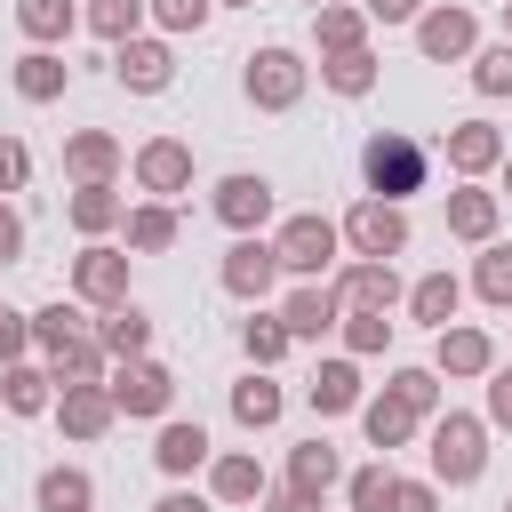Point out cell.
<instances>
[{
  "label": "cell",
  "instance_id": "obj_1",
  "mask_svg": "<svg viewBox=\"0 0 512 512\" xmlns=\"http://www.w3.org/2000/svg\"><path fill=\"white\" fill-rule=\"evenodd\" d=\"M360 176H368V200H408V192H424V176H432V160H424V144L408 136V128H376L368 144H360Z\"/></svg>",
  "mask_w": 512,
  "mask_h": 512
},
{
  "label": "cell",
  "instance_id": "obj_2",
  "mask_svg": "<svg viewBox=\"0 0 512 512\" xmlns=\"http://www.w3.org/2000/svg\"><path fill=\"white\" fill-rule=\"evenodd\" d=\"M480 472H488V416H464V408L432 416V480L472 488Z\"/></svg>",
  "mask_w": 512,
  "mask_h": 512
},
{
  "label": "cell",
  "instance_id": "obj_3",
  "mask_svg": "<svg viewBox=\"0 0 512 512\" xmlns=\"http://www.w3.org/2000/svg\"><path fill=\"white\" fill-rule=\"evenodd\" d=\"M336 232H344V240H352V256H368V264H392V256L408 248V216H400L392 200H360Z\"/></svg>",
  "mask_w": 512,
  "mask_h": 512
},
{
  "label": "cell",
  "instance_id": "obj_4",
  "mask_svg": "<svg viewBox=\"0 0 512 512\" xmlns=\"http://www.w3.org/2000/svg\"><path fill=\"white\" fill-rule=\"evenodd\" d=\"M72 296H80V304L120 312V304H128V256H120V248H104V240H96V248H80V256H72Z\"/></svg>",
  "mask_w": 512,
  "mask_h": 512
},
{
  "label": "cell",
  "instance_id": "obj_5",
  "mask_svg": "<svg viewBox=\"0 0 512 512\" xmlns=\"http://www.w3.org/2000/svg\"><path fill=\"white\" fill-rule=\"evenodd\" d=\"M104 392H112V408H120V416H168L176 376H168L160 360H120V376H112Z\"/></svg>",
  "mask_w": 512,
  "mask_h": 512
},
{
  "label": "cell",
  "instance_id": "obj_6",
  "mask_svg": "<svg viewBox=\"0 0 512 512\" xmlns=\"http://www.w3.org/2000/svg\"><path fill=\"white\" fill-rule=\"evenodd\" d=\"M296 96H304V64H296V48H256V56H248V104L288 112Z\"/></svg>",
  "mask_w": 512,
  "mask_h": 512
},
{
  "label": "cell",
  "instance_id": "obj_7",
  "mask_svg": "<svg viewBox=\"0 0 512 512\" xmlns=\"http://www.w3.org/2000/svg\"><path fill=\"white\" fill-rule=\"evenodd\" d=\"M336 240H344V232H336L328 216H288L280 240H272V256H280V272H328Z\"/></svg>",
  "mask_w": 512,
  "mask_h": 512
},
{
  "label": "cell",
  "instance_id": "obj_8",
  "mask_svg": "<svg viewBox=\"0 0 512 512\" xmlns=\"http://www.w3.org/2000/svg\"><path fill=\"white\" fill-rule=\"evenodd\" d=\"M112 80H120V88H136V96H160V88L176 80L168 40H120V48H112Z\"/></svg>",
  "mask_w": 512,
  "mask_h": 512
},
{
  "label": "cell",
  "instance_id": "obj_9",
  "mask_svg": "<svg viewBox=\"0 0 512 512\" xmlns=\"http://www.w3.org/2000/svg\"><path fill=\"white\" fill-rule=\"evenodd\" d=\"M472 40H480V24H472L464 8H424V16H416V48H424L432 64H464Z\"/></svg>",
  "mask_w": 512,
  "mask_h": 512
},
{
  "label": "cell",
  "instance_id": "obj_10",
  "mask_svg": "<svg viewBox=\"0 0 512 512\" xmlns=\"http://www.w3.org/2000/svg\"><path fill=\"white\" fill-rule=\"evenodd\" d=\"M272 280H280V256H272V240H256V232H240V240L224 248V288L256 304V296H264Z\"/></svg>",
  "mask_w": 512,
  "mask_h": 512
},
{
  "label": "cell",
  "instance_id": "obj_11",
  "mask_svg": "<svg viewBox=\"0 0 512 512\" xmlns=\"http://www.w3.org/2000/svg\"><path fill=\"white\" fill-rule=\"evenodd\" d=\"M504 152H512V144H504L488 120H456V128H448V168H456L464 184L488 176V168H504Z\"/></svg>",
  "mask_w": 512,
  "mask_h": 512
},
{
  "label": "cell",
  "instance_id": "obj_12",
  "mask_svg": "<svg viewBox=\"0 0 512 512\" xmlns=\"http://www.w3.org/2000/svg\"><path fill=\"white\" fill-rule=\"evenodd\" d=\"M112 416H120V408H112L104 384H64V392H56V424H64L72 440H104Z\"/></svg>",
  "mask_w": 512,
  "mask_h": 512
},
{
  "label": "cell",
  "instance_id": "obj_13",
  "mask_svg": "<svg viewBox=\"0 0 512 512\" xmlns=\"http://www.w3.org/2000/svg\"><path fill=\"white\" fill-rule=\"evenodd\" d=\"M136 184H144V192H184V184H192V144H184V136H152V144L136 152Z\"/></svg>",
  "mask_w": 512,
  "mask_h": 512
},
{
  "label": "cell",
  "instance_id": "obj_14",
  "mask_svg": "<svg viewBox=\"0 0 512 512\" xmlns=\"http://www.w3.org/2000/svg\"><path fill=\"white\" fill-rule=\"evenodd\" d=\"M208 208H216V216H224L232 232H256V224L272 216V184L240 168V176H224V184H216V200H208Z\"/></svg>",
  "mask_w": 512,
  "mask_h": 512
},
{
  "label": "cell",
  "instance_id": "obj_15",
  "mask_svg": "<svg viewBox=\"0 0 512 512\" xmlns=\"http://www.w3.org/2000/svg\"><path fill=\"white\" fill-rule=\"evenodd\" d=\"M432 368H440V376H488V368H496V344H488V328H440V344H432Z\"/></svg>",
  "mask_w": 512,
  "mask_h": 512
},
{
  "label": "cell",
  "instance_id": "obj_16",
  "mask_svg": "<svg viewBox=\"0 0 512 512\" xmlns=\"http://www.w3.org/2000/svg\"><path fill=\"white\" fill-rule=\"evenodd\" d=\"M360 432H368V448H384V456H392V448H408V432H416V408H408V400L384 384L376 400H360Z\"/></svg>",
  "mask_w": 512,
  "mask_h": 512
},
{
  "label": "cell",
  "instance_id": "obj_17",
  "mask_svg": "<svg viewBox=\"0 0 512 512\" xmlns=\"http://www.w3.org/2000/svg\"><path fill=\"white\" fill-rule=\"evenodd\" d=\"M64 168H72L80 184H112V168H120V136H112V128H80V136H64Z\"/></svg>",
  "mask_w": 512,
  "mask_h": 512
},
{
  "label": "cell",
  "instance_id": "obj_18",
  "mask_svg": "<svg viewBox=\"0 0 512 512\" xmlns=\"http://www.w3.org/2000/svg\"><path fill=\"white\" fill-rule=\"evenodd\" d=\"M336 296H344L352 312H392V304H400V272H392V264H368V256H360V264H352V272L336 280Z\"/></svg>",
  "mask_w": 512,
  "mask_h": 512
},
{
  "label": "cell",
  "instance_id": "obj_19",
  "mask_svg": "<svg viewBox=\"0 0 512 512\" xmlns=\"http://www.w3.org/2000/svg\"><path fill=\"white\" fill-rule=\"evenodd\" d=\"M336 312H344V296H336V288H296V296L280 304V328H288L296 344H312V336H328V328H336Z\"/></svg>",
  "mask_w": 512,
  "mask_h": 512
},
{
  "label": "cell",
  "instance_id": "obj_20",
  "mask_svg": "<svg viewBox=\"0 0 512 512\" xmlns=\"http://www.w3.org/2000/svg\"><path fill=\"white\" fill-rule=\"evenodd\" d=\"M64 80H72V64H64L56 48L16 56V96H24V104H56V96H64Z\"/></svg>",
  "mask_w": 512,
  "mask_h": 512
},
{
  "label": "cell",
  "instance_id": "obj_21",
  "mask_svg": "<svg viewBox=\"0 0 512 512\" xmlns=\"http://www.w3.org/2000/svg\"><path fill=\"white\" fill-rule=\"evenodd\" d=\"M448 232L488 248V240H496V192H480V184H456V192H448Z\"/></svg>",
  "mask_w": 512,
  "mask_h": 512
},
{
  "label": "cell",
  "instance_id": "obj_22",
  "mask_svg": "<svg viewBox=\"0 0 512 512\" xmlns=\"http://www.w3.org/2000/svg\"><path fill=\"white\" fill-rule=\"evenodd\" d=\"M304 400H312L320 416L360 408V368H352V360H320V368H312V384H304Z\"/></svg>",
  "mask_w": 512,
  "mask_h": 512
},
{
  "label": "cell",
  "instance_id": "obj_23",
  "mask_svg": "<svg viewBox=\"0 0 512 512\" xmlns=\"http://www.w3.org/2000/svg\"><path fill=\"white\" fill-rule=\"evenodd\" d=\"M312 40H320L328 56H352V48H368V8H344V0H328V8L312 16Z\"/></svg>",
  "mask_w": 512,
  "mask_h": 512
},
{
  "label": "cell",
  "instance_id": "obj_24",
  "mask_svg": "<svg viewBox=\"0 0 512 512\" xmlns=\"http://www.w3.org/2000/svg\"><path fill=\"white\" fill-rule=\"evenodd\" d=\"M456 304H464V280H456V272H424V280L408 288V312H416L424 328H448Z\"/></svg>",
  "mask_w": 512,
  "mask_h": 512
},
{
  "label": "cell",
  "instance_id": "obj_25",
  "mask_svg": "<svg viewBox=\"0 0 512 512\" xmlns=\"http://www.w3.org/2000/svg\"><path fill=\"white\" fill-rule=\"evenodd\" d=\"M96 344H104L112 360H144V344H152V312H136V304L104 312V320H96Z\"/></svg>",
  "mask_w": 512,
  "mask_h": 512
},
{
  "label": "cell",
  "instance_id": "obj_26",
  "mask_svg": "<svg viewBox=\"0 0 512 512\" xmlns=\"http://www.w3.org/2000/svg\"><path fill=\"white\" fill-rule=\"evenodd\" d=\"M280 408H288V400H280V384H272L264 368H248V376L232 384V416H240L248 432H264V424H280Z\"/></svg>",
  "mask_w": 512,
  "mask_h": 512
},
{
  "label": "cell",
  "instance_id": "obj_27",
  "mask_svg": "<svg viewBox=\"0 0 512 512\" xmlns=\"http://www.w3.org/2000/svg\"><path fill=\"white\" fill-rule=\"evenodd\" d=\"M152 464H160V472H176V480H184V472H200V464H208V432H200V424H160Z\"/></svg>",
  "mask_w": 512,
  "mask_h": 512
},
{
  "label": "cell",
  "instance_id": "obj_28",
  "mask_svg": "<svg viewBox=\"0 0 512 512\" xmlns=\"http://www.w3.org/2000/svg\"><path fill=\"white\" fill-rule=\"evenodd\" d=\"M208 488H216V504H256V496H264V464H256L248 448H232V456H216Z\"/></svg>",
  "mask_w": 512,
  "mask_h": 512
},
{
  "label": "cell",
  "instance_id": "obj_29",
  "mask_svg": "<svg viewBox=\"0 0 512 512\" xmlns=\"http://www.w3.org/2000/svg\"><path fill=\"white\" fill-rule=\"evenodd\" d=\"M344 480V464H336V448L328 440H304L296 456H288V488H304V496H328Z\"/></svg>",
  "mask_w": 512,
  "mask_h": 512
},
{
  "label": "cell",
  "instance_id": "obj_30",
  "mask_svg": "<svg viewBox=\"0 0 512 512\" xmlns=\"http://www.w3.org/2000/svg\"><path fill=\"white\" fill-rule=\"evenodd\" d=\"M96 504V480L80 464H48L40 472V512H88Z\"/></svg>",
  "mask_w": 512,
  "mask_h": 512
},
{
  "label": "cell",
  "instance_id": "obj_31",
  "mask_svg": "<svg viewBox=\"0 0 512 512\" xmlns=\"http://www.w3.org/2000/svg\"><path fill=\"white\" fill-rule=\"evenodd\" d=\"M72 224H80V232L96 240V232H112V224H128V200H120L112 184H80V192H72Z\"/></svg>",
  "mask_w": 512,
  "mask_h": 512
},
{
  "label": "cell",
  "instance_id": "obj_32",
  "mask_svg": "<svg viewBox=\"0 0 512 512\" xmlns=\"http://www.w3.org/2000/svg\"><path fill=\"white\" fill-rule=\"evenodd\" d=\"M128 248H136V256H168V248H176V208H160V200L128 208Z\"/></svg>",
  "mask_w": 512,
  "mask_h": 512
},
{
  "label": "cell",
  "instance_id": "obj_33",
  "mask_svg": "<svg viewBox=\"0 0 512 512\" xmlns=\"http://www.w3.org/2000/svg\"><path fill=\"white\" fill-rule=\"evenodd\" d=\"M104 360H112V352H104L96 336H72L64 352H48V376H56V384H104Z\"/></svg>",
  "mask_w": 512,
  "mask_h": 512
},
{
  "label": "cell",
  "instance_id": "obj_34",
  "mask_svg": "<svg viewBox=\"0 0 512 512\" xmlns=\"http://www.w3.org/2000/svg\"><path fill=\"white\" fill-rule=\"evenodd\" d=\"M48 384H56L48 368H24V360H16V368L0 376V400H8V416H40V408H56V400H48Z\"/></svg>",
  "mask_w": 512,
  "mask_h": 512
},
{
  "label": "cell",
  "instance_id": "obj_35",
  "mask_svg": "<svg viewBox=\"0 0 512 512\" xmlns=\"http://www.w3.org/2000/svg\"><path fill=\"white\" fill-rule=\"evenodd\" d=\"M16 24H24L32 48H56L72 32V0H16Z\"/></svg>",
  "mask_w": 512,
  "mask_h": 512
},
{
  "label": "cell",
  "instance_id": "obj_36",
  "mask_svg": "<svg viewBox=\"0 0 512 512\" xmlns=\"http://www.w3.org/2000/svg\"><path fill=\"white\" fill-rule=\"evenodd\" d=\"M344 496H352V512H392V496H400V472H392V464H360V472L344 480Z\"/></svg>",
  "mask_w": 512,
  "mask_h": 512
},
{
  "label": "cell",
  "instance_id": "obj_37",
  "mask_svg": "<svg viewBox=\"0 0 512 512\" xmlns=\"http://www.w3.org/2000/svg\"><path fill=\"white\" fill-rule=\"evenodd\" d=\"M136 24H144V0H88V32L96 40H136Z\"/></svg>",
  "mask_w": 512,
  "mask_h": 512
},
{
  "label": "cell",
  "instance_id": "obj_38",
  "mask_svg": "<svg viewBox=\"0 0 512 512\" xmlns=\"http://www.w3.org/2000/svg\"><path fill=\"white\" fill-rule=\"evenodd\" d=\"M472 288H480L488 304H512V240H488V248H480V264H472Z\"/></svg>",
  "mask_w": 512,
  "mask_h": 512
},
{
  "label": "cell",
  "instance_id": "obj_39",
  "mask_svg": "<svg viewBox=\"0 0 512 512\" xmlns=\"http://www.w3.org/2000/svg\"><path fill=\"white\" fill-rule=\"evenodd\" d=\"M320 80H328L336 96H368V88H376V56H368V48H352V56H328V64H320Z\"/></svg>",
  "mask_w": 512,
  "mask_h": 512
},
{
  "label": "cell",
  "instance_id": "obj_40",
  "mask_svg": "<svg viewBox=\"0 0 512 512\" xmlns=\"http://www.w3.org/2000/svg\"><path fill=\"white\" fill-rule=\"evenodd\" d=\"M72 336H80V312H72V304H40V312H32V344H40V352H64Z\"/></svg>",
  "mask_w": 512,
  "mask_h": 512
},
{
  "label": "cell",
  "instance_id": "obj_41",
  "mask_svg": "<svg viewBox=\"0 0 512 512\" xmlns=\"http://www.w3.org/2000/svg\"><path fill=\"white\" fill-rule=\"evenodd\" d=\"M472 88L480 96H512V40H496V48L472 56Z\"/></svg>",
  "mask_w": 512,
  "mask_h": 512
},
{
  "label": "cell",
  "instance_id": "obj_42",
  "mask_svg": "<svg viewBox=\"0 0 512 512\" xmlns=\"http://www.w3.org/2000/svg\"><path fill=\"white\" fill-rule=\"evenodd\" d=\"M384 344H392V320H384V312H352V320H344V352H352V360H368V352H384Z\"/></svg>",
  "mask_w": 512,
  "mask_h": 512
},
{
  "label": "cell",
  "instance_id": "obj_43",
  "mask_svg": "<svg viewBox=\"0 0 512 512\" xmlns=\"http://www.w3.org/2000/svg\"><path fill=\"white\" fill-rule=\"evenodd\" d=\"M240 344H248V360H256V368H272V360H288V344H296V336H288L280 320H248V328H240Z\"/></svg>",
  "mask_w": 512,
  "mask_h": 512
},
{
  "label": "cell",
  "instance_id": "obj_44",
  "mask_svg": "<svg viewBox=\"0 0 512 512\" xmlns=\"http://www.w3.org/2000/svg\"><path fill=\"white\" fill-rule=\"evenodd\" d=\"M392 392H400L416 416H432V408H440V368H400V376H392Z\"/></svg>",
  "mask_w": 512,
  "mask_h": 512
},
{
  "label": "cell",
  "instance_id": "obj_45",
  "mask_svg": "<svg viewBox=\"0 0 512 512\" xmlns=\"http://www.w3.org/2000/svg\"><path fill=\"white\" fill-rule=\"evenodd\" d=\"M208 8H216V0H152V16H160L168 32H200V24H208Z\"/></svg>",
  "mask_w": 512,
  "mask_h": 512
},
{
  "label": "cell",
  "instance_id": "obj_46",
  "mask_svg": "<svg viewBox=\"0 0 512 512\" xmlns=\"http://www.w3.org/2000/svg\"><path fill=\"white\" fill-rule=\"evenodd\" d=\"M32 352V312H0V368H16Z\"/></svg>",
  "mask_w": 512,
  "mask_h": 512
},
{
  "label": "cell",
  "instance_id": "obj_47",
  "mask_svg": "<svg viewBox=\"0 0 512 512\" xmlns=\"http://www.w3.org/2000/svg\"><path fill=\"white\" fill-rule=\"evenodd\" d=\"M488 424L512 432V368H488Z\"/></svg>",
  "mask_w": 512,
  "mask_h": 512
},
{
  "label": "cell",
  "instance_id": "obj_48",
  "mask_svg": "<svg viewBox=\"0 0 512 512\" xmlns=\"http://www.w3.org/2000/svg\"><path fill=\"white\" fill-rule=\"evenodd\" d=\"M24 176H32V152H24V144H8V136H0V192H16V184H24Z\"/></svg>",
  "mask_w": 512,
  "mask_h": 512
},
{
  "label": "cell",
  "instance_id": "obj_49",
  "mask_svg": "<svg viewBox=\"0 0 512 512\" xmlns=\"http://www.w3.org/2000/svg\"><path fill=\"white\" fill-rule=\"evenodd\" d=\"M392 512H440V488H432V480H400Z\"/></svg>",
  "mask_w": 512,
  "mask_h": 512
},
{
  "label": "cell",
  "instance_id": "obj_50",
  "mask_svg": "<svg viewBox=\"0 0 512 512\" xmlns=\"http://www.w3.org/2000/svg\"><path fill=\"white\" fill-rule=\"evenodd\" d=\"M368 8V24H416L424 16V0H360Z\"/></svg>",
  "mask_w": 512,
  "mask_h": 512
},
{
  "label": "cell",
  "instance_id": "obj_51",
  "mask_svg": "<svg viewBox=\"0 0 512 512\" xmlns=\"http://www.w3.org/2000/svg\"><path fill=\"white\" fill-rule=\"evenodd\" d=\"M16 248H24V216L0 200V264H16Z\"/></svg>",
  "mask_w": 512,
  "mask_h": 512
},
{
  "label": "cell",
  "instance_id": "obj_52",
  "mask_svg": "<svg viewBox=\"0 0 512 512\" xmlns=\"http://www.w3.org/2000/svg\"><path fill=\"white\" fill-rule=\"evenodd\" d=\"M264 512H320V496H304V488H272Z\"/></svg>",
  "mask_w": 512,
  "mask_h": 512
},
{
  "label": "cell",
  "instance_id": "obj_53",
  "mask_svg": "<svg viewBox=\"0 0 512 512\" xmlns=\"http://www.w3.org/2000/svg\"><path fill=\"white\" fill-rule=\"evenodd\" d=\"M152 512H216V504H208V496H192V488H168Z\"/></svg>",
  "mask_w": 512,
  "mask_h": 512
},
{
  "label": "cell",
  "instance_id": "obj_54",
  "mask_svg": "<svg viewBox=\"0 0 512 512\" xmlns=\"http://www.w3.org/2000/svg\"><path fill=\"white\" fill-rule=\"evenodd\" d=\"M504 192H512V152H504Z\"/></svg>",
  "mask_w": 512,
  "mask_h": 512
},
{
  "label": "cell",
  "instance_id": "obj_55",
  "mask_svg": "<svg viewBox=\"0 0 512 512\" xmlns=\"http://www.w3.org/2000/svg\"><path fill=\"white\" fill-rule=\"evenodd\" d=\"M504 40H512V0H504Z\"/></svg>",
  "mask_w": 512,
  "mask_h": 512
},
{
  "label": "cell",
  "instance_id": "obj_56",
  "mask_svg": "<svg viewBox=\"0 0 512 512\" xmlns=\"http://www.w3.org/2000/svg\"><path fill=\"white\" fill-rule=\"evenodd\" d=\"M224 8H256V0H224Z\"/></svg>",
  "mask_w": 512,
  "mask_h": 512
},
{
  "label": "cell",
  "instance_id": "obj_57",
  "mask_svg": "<svg viewBox=\"0 0 512 512\" xmlns=\"http://www.w3.org/2000/svg\"><path fill=\"white\" fill-rule=\"evenodd\" d=\"M504 512H512V496H504Z\"/></svg>",
  "mask_w": 512,
  "mask_h": 512
}]
</instances>
